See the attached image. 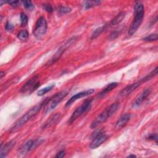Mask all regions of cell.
Wrapping results in <instances>:
<instances>
[{"label":"cell","instance_id":"obj_1","mask_svg":"<svg viewBox=\"0 0 158 158\" xmlns=\"http://www.w3.org/2000/svg\"><path fill=\"white\" fill-rule=\"evenodd\" d=\"M48 98H47L45 101H42V103H39L31 108L28 111H27L24 115H22L19 119L15 123L14 126L11 129L12 132H15L19 130L23 126H24L30 119L34 117L37 113L42 109V108L45 105Z\"/></svg>","mask_w":158,"mask_h":158},{"label":"cell","instance_id":"obj_2","mask_svg":"<svg viewBox=\"0 0 158 158\" xmlns=\"http://www.w3.org/2000/svg\"><path fill=\"white\" fill-rule=\"evenodd\" d=\"M145 15V8L142 3L137 2L134 5V19L131 24L128 34L132 36L135 33L141 24Z\"/></svg>","mask_w":158,"mask_h":158},{"label":"cell","instance_id":"obj_3","mask_svg":"<svg viewBox=\"0 0 158 158\" xmlns=\"http://www.w3.org/2000/svg\"><path fill=\"white\" fill-rule=\"evenodd\" d=\"M120 107V103L116 102L107 107H106L93 121L92 122L90 127L93 129L99 127L105 122H106L109 118Z\"/></svg>","mask_w":158,"mask_h":158},{"label":"cell","instance_id":"obj_4","mask_svg":"<svg viewBox=\"0 0 158 158\" xmlns=\"http://www.w3.org/2000/svg\"><path fill=\"white\" fill-rule=\"evenodd\" d=\"M68 93L69 92L67 90H63L56 93L50 99H48L45 105L44 112L47 114L53 111L56 107V106L63 100V99L66 97V96L68 95Z\"/></svg>","mask_w":158,"mask_h":158},{"label":"cell","instance_id":"obj_5","mask_svg":"<svg viewBox=\"0 0 158 158\" xmlns=\"http://www.w3.org/2000/svg\"><path fill=\"white\" fill-rule=\"evenodd\" d=\"M92 99H88L84 101V103L78 107H77L75 111L72 114L69 120V124H72L74 121H75L78 117H80L83 114L87 112L92 107Z\"/></svg>","mask_w":158,"mask_h":158},{"label":"cell","instance_id":"obj_6","mask_svg":"<svg viewBox=\"0 0 158 158\" xmlns=\"http://www.w3.org/2000/svg\"><path fill=\"white\" fill-rule=\"evenodd\" d=\"M47 29V22L43 17H41L38 19L33 33L36 38L41 39L46 34Z\"/></svg>","mask_w":158,"mask_h":158},{"label":"cell","instance_id":"obj_7","mask_svg":"<svg viewBox=\"0 0 158 158\" xmlns=\"http://www.w3.org/2000/svg\"><path fill=\"white\" fill-rule=\"evenodd\" d=\"M39 86L40 82H38V76L35 75L22 86L20 92L22 93L29 95L35 91Z\"/></svg>","mask_w":158,"mask_h":158},{"label":"cell","instance_id":"obj_8","mask_svg":"<svg viewBox=\"0 0 158 158\" xmlns=\"http://www.w3.org/2000/svg\"><path fill=\"white\" fill-rule=\"evenodd\" d=\"M76 40V37H73L72 38H70V40L65 43L63 45H62L59 50H58V51L56 53V54L55 55V56L52 58V59L50 60V61H49L50 64H53L54 62H55L56 61H57L60 58L61 56L62 55L63 53L69 48L70 47L73 43V42H75V41Z\"/></svg>","mask_w":158,"mask_h":158},{"label":"cell","instance_id":"obj_9","mask_svg":"<svg viewBox=\"0 0 158 158\" xmlns=\"http://www.w3.org/2000/svg\"><path fill=\"white\" fill-rule=\"evenodd\" d=\"M95 92V90L94 89H89L87 90H85V91H82L81 92H79L77 94H75V95L72 96L66 103V106H69L70 105H71L73 102L76 101L77 100H78V99H81L82 98L89 96L90 95H92L93 93Z\"/></svg>","mask_w":158,"mask_h":158},{"label":"cell","instance_id":"obj_10","mask_svg":"<svg viewBox=\"0 0 158 158\" xmlns=\"http://www.w3.org/2000/svg\"><path fill=\"white\" fill-rule=\"evenodd\" d=\"M108 138V136L106 135L104 132L101 133L100 134L96 136L95 138H93V140L90 144V148L91 149H96L98 147L100 146L104 142H105L107 139Z\"/></svg>","mask_w":158,"mask_h":158},{"label":"cell","instance_id":"obj_11","mask_svg":"<svg viewBox=\"0 0 158 158\" xmlns=\"http://www.w3.org/2000/svg\"><path fill=\"white\" fill-rule=\"evenodd\" d=\"M150 93H151V90L149 88H146L144 91H143L139 95V96H138V97L134 102L132 104V107L134 108H137L138 107H139L142 104V103L145 100V99L149 95Z\"/></svg>","mask_w":158,"mask_h":158},{"label":"cell","instance_id":"obj_12","mask_svg":"<svg viewBox=\"0 0 158 158\" xmlns=\"http://www.w3.org/2000/svg\"><path fill=\"white\" fill-rule=\"evenodd\" d=\"M35 141L30 140L24 143L18 149V154L21 156H24L27 154L28 151L35 149L34 148Z\"/></svg>","mask_w":158,"mask_h":158},{"label":"cell","instance_id":"obj_13","mask_svg":"<svg viewBox=\"0 0 158 158\" xmlns=\"http://www.w3.org/2000/svg\"><path fill=\"white\" fill-rule=\"evenodd\" d=\"M141 81H140L138 82H135L127 87H126L124 90H122L120 94V96L122 97H126L129 96L131 93H132L134 91H135L138 87H139L141 84Z\"/></svg>","mask_w":158,"mask_h":158},{"label":"cell","instance_id":"obj_14","mask_svg":"<svg viewBox=\"0 0 158 158\" xmlns=\"http://www.w3.org/2000/svg\"><path fill=\"white\" fill-rule=\"evenodd\" d=\"M130 117H131V115L130 114H129V113H126L122 115L119 118H118V120L117 121L115 125V130H118L123 128L129 121Z\"/></svg>","mask_w":158,"mask_h":158},{"label":"cell","instance_id":"obj_15","mask_svg":"<svg viewBox=\"0 0 158 158\" xmlns=\"http://www.w3.org/2000/svg\"><path fill=\"white\" fill-rule=\"evenodd\" d=\"M16 145V141L11 140L9 142L7 143L6 145L3 146L2 145L1 146V151H0V157H5L8 154V152L12 149V148L14 147V146Z\"/></svg>","mask_w":158,"mask_h":158},{"label":"cell","instance_id":"obj_16","mask_svg":"<svg viewBox=\"0 0 158 158\" xmlns=\"http://www.w3.org/2000/svg\"><path fill=\"white\" fill-rule=\"evenodd\" d=\"M60 115H61L59 113H56V114L51 116L49 118V119L43 124V126H42V129H45L47 128H48V127H51L53 125H55L56 123H57L58 122L59 119L60 118Z\"/></svg>","mask_w":158,"mask_h":158},{"label":"cell","instance_id":"obj_17","mask_svg":"<svg viewBox=\"0 0 158 158\" xmlns=\"http://www.w3.org/2000/svg\"><path fill=\"white\" fill-rule=\"evenodd\" d=\"M118 85V84L117 82H112L109 84H108L98 95V97L99 98H103L106 95H107L109 92H111L112 90H113L114 88H116V87Z\"/></svg>","mask_w":158,"mask_h":158},{"label":"cell","instance_id":"obj_18","mask_svg":"<svg viewBox=\"0 0 158 158\" xmlns=\"http://www.w3.org/2000/svg\"><path fill=\"white\" fill-rule=\"evenodd\" d=\"M126 16V13L121 12L118 14H117L111 22V25H116L118 24H120L125 18Z\"/></svg>","mask_w":158,"mask_h":158},{"label":"cell","instance_id":"obj_19","mask_svg":"<svg viewBox=\"0 0 158 158\" xmlns=\"http://www.w3.org/2000/svg\"><path fill=\"white\" fill-rule=\"evenodd\" d=\"M157 74V67H156L151 73H149L148 75L145 76L143 78L141 79V81L142 83L146 82L148 81H150L153 77H154Z\"/></svg>","mask_w":158,"mask_h":158},{"label":"cell","instance_id":"obj_20","mask_svg":"<svg viewBox=\"0 0 158 158\" xmlns=\"http://www.w3.org/2000/svg\"><path fill=\"white\" fill-rule=\"evenodd\" d=\"M29 37V33L26 30H23L18 33L17 38L21 41H27Z\"/></svg>","mask_w":158,"mask_h":158},{"label":"cell","instance_id":"obj_21","mask_svg":"<svg viewBox=\"0 0 158 158\" xmlns=\"http://www.w3.org/2000/svg\"><path fill=\"white\" fill-rule=\"evenodd\" d=\"M55 84H51L44 88H42V90H39L38 92H37V95L38 96H43L44 95L47 94V93H48L49 92H50L54 87H55Z\"/></svg>","mask_w":158,"mask_h":158},{"label":"cell","instance_id":"obj_22","mask_svg":"<svg viewBox=\"0 0 158 158\" xmlns=\"http://www.w3.org/2000/svg\"><path fill=\"white\" fill-rule=\"evenodd\" d=\"M100 3H101V2H99V1L85 2L84 3V8H85V9H90V8H93V7L95 6L99 5Z\"/></svg>","mask_w":158,"mask_h":158},{"label":"cell","instance_id":"obj_23","mask_svg":"<svg viewBox=\"0 0 158 158\" xmlns=\"http://www.w3.org/2000/svg\"><path fill=\"white\" fill-rule=\"evenodd\" d=\"M105 28H106V25H104V26H102V27H100L96 28V29L93 32V33H92V35L91 38H92V39H95V38H96V37H98V36L104 30Z\"/></svg>","mask_w":158,"mask_h":158},{"label":"cell","instance_id":"obj_24","mask_svg":"<svg viewBox=\"0 0 158 158\" xmlns=\"http://www.w3.org/2000/svg\"><path fill=\"white\" fill-rule=\"evenodd\" d=\"M157 37L158 35L157 33H152V34H150L148 36H146V37H145L143 40L145 41V42H153V41H156L157 40Z\"/></svg>","mask_w":158,"mask_h":158},{"label":"cell","instance_id":"obj_25","mask_svg":"<svg viewBox=\"0 0 158 158\" xmlns=\"http://www.w3.org/2000/svg\"><path fill=\"white\" fill-rule=\"evenodd\" d=\"M71 11H72V9L67 6H61L58 8V11L61 14H65L69 13L71 12Z\"/></svg>","mask_w":158,"mask_h":158},{"label":"cell","instance_id":"obj_26","mask_svg":"<svg viewBox=\"0 0 158 158\" xmlns=\"http://www.w3.org/2000/svg\"><path fill=\"white\" fill-rule=\"evenodd\" d=\"M121 33V30L113 31L109 35V40H114L115 39H116L118 36H119Z\"/></svg>","mask_w":158,"mask_h":158},{"label":"cell","instance_id":"obj_27","mask_svg":"<svg viewBox=\"0 0 158 158\" xmlns=\"http://www.w3.org/2000/svg\"><path fill=\"white\" fill-rule=\"evenodd\" d=\"M24 8L28 10H32L34 8V5L30 1H24L22 2Z\"/></svg>","mask_w":158,"mask_h":158},{"label":"cell","instance_id":"obj_28","mask_svg":"<svg viewBox=\"0 0 158 158\" xmlns=\"http://www.w3.org/2000/svg\"><path fill=\"white\" fill-rule=\"evenodd\" d=\"M28 18L27 17V16L24 14V13H22L21 15V25L22 26H25L27 25V22H28Z\"/></svg>","mask_w":158,"mask_h":158},{"label":"cell","instance_id":"obj_29","mask_svg":"<svg viewBox=\"0 0 158 158\" xmlns=\"http://www.w3.org/2000/svg\"><path fill=\"white\" fill-rule=\"evenodd\" d=\"M6 3L10 5L13 8H17L19 6V2L18 1H7L5 2Z\"/></svg>","mask_w":158,"mask_h":158},{"label":"cell","instance_id":"obj_30","mask_svg":"<svg viewBox=\"0 0 158 158\" xmlns=\"http://www.w3.org/2000/svg\"><path fill=\"white\" fill-rule=\"evenodd\" d=\"M5 29L8 32H12L14 29V26L13 24L9 23V22H7L5 25Z\"/></svg>","mask_w":158,"mask_h":158},{"label":"cell","instance_id":"obj_31","mask_svg":"<svg viewBox=\"0 0 158 158\" xmlns=\"http://www.w3.org/2000/svg\"><path fill=\"white\" fill-rule=\"evenodd\" d=\"M43 8L48 13H52L53 11V9L52 6L50 5H49V4L44 5H43Z\"/></svg>","mask_w":158,"mask_h":158},{"label":"cell","instance_id":"obj_32","mask_svg":"<svg viewBox=\"0 0 158 158\" xmlns=\"http://www.w3.org/2000/svg\"><path fill=\"white\" fill-rule=\"evenodd\" d=\"M147 139L148 140H154L156 141V143H157V135L156 134H151L149 135Z\"/></svg>","mask_w":158,"mask_h":158},{"label":"cell","instance_id":"obj_33","mask_svg":"<svg viewBox=\"0 0 158 158\" xmlns=\"http://www.w3.org/2000/svg\"><path fill=\"white\" fill-rule=\"evenodd\" d=\"M65 154H66V151L65 150H61L58 153H57V154L56 155V157L62 158L65 156Z\"/></svg>","mask_w":158,"mask_h":158},{"label":"cell","instance_id":"obj_34","mask_svg":"<svg viewBox=\"0 0 158 158\" xmlns=\"http://www.w3.org/2000/svg\"><path fill=\"white\" fill-rule=\"evenodd\" d=\"M127 157H136L137 156L135 155H134V154H130V155H129Z\"/></svg>","mask_w":158,"mask_h":158},{"label":"cell","instance_id":"obj_35","mask_svg":"<svg viewBox=\"0 0 158 158\" xmlns=\"http://www.w3.org/2000/svg\"><path fill=\"white\" fill-rule=\"evenodd\" d=\"M4 72H3V71H2L1 72V74H0V75H1V79H2L3 78V76H4Z\"/></svg>","mask_w":158,"mask_h":158}]
</instances>
